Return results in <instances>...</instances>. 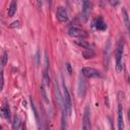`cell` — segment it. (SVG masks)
Returning a JSON list of instances; mask_svg holds the SVG:
<instances>
[{
  "label": "cell",
  "mask_w": 130,
  "mask_h": 130,
  "mask_svg": "<svg viewBox=\"0 0 130 130\" xmlns=\"http://www.w3.org/2000/svg\"><path fill=\"white\" fill-rule=\"evenodd\" d=\"M123 52H124V43L123 40H120L116 47V69L118 72H121L123 69Z\"/></svg>",
  "instance_id": "obj_1"
},
{
  "label": "cell",
  "mask_w": 130,
  "mask_h": 130,
  "mask_svg": "<svg viewBox=\"0 0 130 130\" xmlns=\"http://www.w3.org/2000/svg\"><path fill=\"white\" fill-rule=\"evenodd\" d=\"M63 101H64V106L66 108V112L68 116H71L72 113V102H71V98L69 94V91L66 87L65 84H63Z\"/></svg>",
  "instance_id": "obj_2"
},
{
  "label": "cell",
  "mask_w": 130,
  "mask_h": 130,
  "mask_svg": "<svg viewBox=\"0 0 130 130\" xmlns=\"http://www.w3.org/2000/svg\"><path fill=\"white\" fill-rule=\"evenodd\" d=\"M123 93L120 91L118 93V111H117V121H118V129L123 130L124 129V121H123V108L121 103V95Z\"/></svg>",
  "instance_id": "obj_3"
},
{
  "label": "cell",
  "mask_w": 130,
  "mask_h": 130,
  "mask_svg": "<svg viewBox=\"0 0 130 130\" xmlns=\"http://www.w3.org/2000/svg\"><path fill=\"white\" fill-rule=\"evenodd\" d=\"M81 73L83 76L88 77V78H98L102 77V74L99 70L92 68V67H83L81 69Z\"/></svg>",
  "instance_id": "obj_4"
},
{
  "label": "cell",
  "mask_w": 130,
  "mask_h": 130,
  "mask_svg": "<svg viewBox=\"0 0 130 130\" xmlns=\"http://www.w3.org/2000/svg\"><path fill=\"white\" fill-rule=\"evenodd\" d=\"M68 35L70 37H73V38H78V39H85L87 38V32L79 27H76V26H72L69 28L68 30Z\"/></svg>",
  "instance_id": "obj_5"
},
{
  "label": "cell",
  "mask_w": 130,
  "mask_h": 130,
  "mask_svg": "<svg viewBox=\"0 0 130 130\" xmlns=\"http://www.w3.org/2000/svg\"><path fill=\"white\" fill-rule=\"evenodd\" d=\"M80 3H81V14H82V17L84 20H86L89 16V13H90V9H91V4L89 2V0H80Z\"/></svg>",
  "instance_id": "obj_6"
},
{
  "label": "cell",
  "mask_w": 130,
  "mask_h": 130,
  "mask_svg": "<svg viewBox=\"0 0 130 130\" xmlns=\"http://www.w3.org/2000/svg\"><path fill=\"white\" fill-rule=\"evenodd\" d=\"M89 107L86 106L84 108L83 112V118H82V129L83 130H88L90 128V121H89Z\"/></svg>",
  "instance_id": "obj_7"
},
{
  "label": "cell",
  "mask_w": 130,
  "mask_h": 130,
  "mask_svg": "<svg viewBox=\"0 0 130 130\" xmlns=\"http://www.w3.org/2000/svg\"><path fill=\"white\" fill-rule=\"evenodd\" d=\"M92 26L98 30H105L107 28V24L102 16H98L92 20Z\"/></svg>",
  "instance_id": "obj_8"
},
{
  "label": "cell",
  "mask_w": 130,
  "mask_h": 130,
  "mask_svg": "<svg viewBox=\"0 0 130 130\" xmlns=\"http://www.w3.org/2000/svg\"><path fill=\"white\" fill-rule=\"evenodd\" d=\"M56 14H57V18L60 22H66L68 20V13L64 7H62V6L58 7Z\"/></svg>",
  "instance_id": "obj_9"
},
{
  "label": "cell",
  "mask_w": 130,
  "mask_h": 130,
  "mask_svg": "<svg viewBox=\"0 0 130 130\" xmlns=\"http://www.w3.org/2000/svg\"><path fill=\"white\" fill-rule=\"evenodd\" d=\"M1 115L3 118H5L8 122L11 121V112H10V108H9V105L4 102L2 107H1Z\"/></svg>",
  "instance_id": "obj_10"
},
{
  "label": "cell",
  "mask_w": 130,
  "mask_h": 130,
  "mask_svg": "<svg viewBox=\"0 0 130 130\" xmlns=\"http://www.w3.org/2000/svg\"><path fill=\"white\" fill-rule=\"evenodd\" d=\"M122 17H123V21H124V24H125V27L127 29V32L130 37V19H129V16H128V12L125 8H122Z\"/></svg>",
  "instance_id": "obj_11"
},
{
  "label": "cell",
  "mask_w": 130,
  "mask_h": 130,
  "mask_svg": "<svg viewBox=\"0 0 130 130\" xmlns=\"http://www.w3.org/2000/svg\"><path fill=\"white\" fill-rule=\"evenodd\" d=\"M16 9H17V1L16 0H11V3H10L9 8H8V16L12 17L15 14Z\"/></svg>",
  "instance_id": "obj_12"
},
{
  "label": "cell",
  "mask_w": 130,
  "mask_h": 130,
  "mask_svg": "<svg viewBox=\"0 0 130 130\" xmlns=\"http://www.w3.org/2000/svg\"><path fill=\"white\" fill-rule=\"evenodd\" d=\"M85 94V82L83 79H79L78 82V95L80 98H83Z\"/></svg>",
  "instance_id": "obj_13"
},
{
  "label": "cell",
  "mask_w": 130,
  "mask_h": 130,
  "mask_svg": "<svg viewBox=\"0 0 130 130\" xmlns=\"http://www.w3.org/2000/svg\"><path fill=\"white\" fill-rule=\"evenodd\" d=\"M21 120L19 118V116H15L12 122V127L13 129H21Z\"/></svg>",
  "instance_id": "obj_14"
},
{
  "label": "cell",
  "mask_w": 130,
  "mask_h": 130,
  "mask_svg": "<svg viewBox=\"0 0 130 130\" xmlns=\"http://www.w3.org/2000/svg\"><path fill=\"white\" fill-rule=\"evenodd\" d=\"M93 56H94V53H93L91 48L90 49H84V51H83V57L84 58L88 59V58H92Z\"/></svg>",
  "instance_id": "obj_15"
},
{
  "label": "cell",
  "mask_w": 130,
  "mask_h": 130,
  "mask_svg": "<svg viewBox=\"0 0 130 130\" xmlns=\"http://www.w3.org/2000/svg\"><path fill=\"white\" fill-rule=\"evenodd\" d=\"M105 65L108 67V64H109V52H110V42H108V45L107 47L105 48Z\"/></svg>",
  "instance_id": "obj_16"
},
{
  "label": "cell",
  "mask_w": 130,
  "mask_h": 130,
  "mask_svg": "<svg viewBox=\"0 0 130 130\" xmlns=\"http://www.w3.org/2000/svg\"><path fill=\"white\" fill-rule=\"evenodd\" d=\"M75 43L78 45V46H80V47H82L83 49H90V46L88 45V43H86L85 41H83L82 39H80V40H77V41H75Z\"/></svg>",
  "instance_id": "obj_17"
},
{
  "label": "cell",
  "mask_w": 130,
  "mask_h": 130,
  "mask_svg": "<svg viewBox=\"0 0 130 130\" xmlns=\"http://www.w3.org/2000/svg\"><path fill=\"white\" fill-rule=\"evenodd\" d=\"M40 91H41V94H42V98H43L44 102H45L46 104H49V100H48V96H47L46 90H45V88H44V85H42V86H41V88H40Z\"/></svg>",
  "instance_id": "obj_18"
},
{
  "label": "cell",
  "mask_w": 130,
  "mask_h": 130,
  "mask_svg": "<svg viewBox=\"0 0 130 130\" xmlns=\"http://www.w3.org/2000/svg\"><path fill=\"white\" fill-rule=\"evenodd\" d=\"M30 106H31V110L34 111V115H35V117H36V120H37V122L39 123V114H38V111H37V109H36V107H35V104H34V102H32L31 99H30Z\"/></svg>",
  "instance_id": "obj_19"
},
{
  "label": "cell",
  "mask_w": 130,
  "mask_h": 130,
  "mask_svg": "<svg viewBox=\"0 0 130 130\" xmlns=\"http://www.w3.org/2000/svg\"><path fill=\"white\" fill-rule=\"evenodd\" d=\"M7 59H8L7 53L4 51V52H3V54H2V58H1V64H2V66H4V65L7 63Z\"/></svg>",
  "instance_id": "obj_20"
},
{
  "label": "cell",
  "mask_w": 130,
  "mask_h": 130,
  "mask_svg": "<svg viewBox=\"0 0 130 130\" xmlns=\"http://www.w3.org/2000/svg\"><path fill=\"white\" fill-rule=\"evenodd\" d=\"M109 1V3H110V5L111 6H117L118 4H119V2H120V0H108Z\"/></svg>",
  "instance_id": "obj_21"
},
{
  "label": "cell",
  "mask_w": 130,
  "mask_h": 130,
  "mask_svg": "<svg viewBox=\"0 0 130 130\" xmlns=\"http://www.w3.org/2000/svg\"><path fill=\"white\" fill-rule=\"evenodd\" d=\"M3 86H4V74H3V71H1V89H3Z\"/></svg>",
  "instance_id": "obj_22"
},
{
  "label": "cell",
  "mask_w": 130,
  "mask_h": 130,
  "mask_svg": "<svg viewBox=\"0 0 130 130\" xmlns=\"http://www.w3.org/2000/svg\"><path fill=\"white\" fill-rule=\"evenodd\" d=\"M19 27L20 25H19V21H14V22H12L11 23V27Z\"/></svg>",
  "instance_id": "obj_23"
},
{
  "label": "cell",
  "mask_w": 130,
  "mask_h": 130,
  "mask_svg": "<svg viewBox=\"0 0 130 130\" xmlns=\"http://www.w3.org/2000/svg\"><path fill=\"white\" fill-rule=\"evenodd\" d=\"M37 3H38V7L41 9L43 6V0H37Z\"/></svg>",
  "instance_id": "obj_24"
},
{
  "label": "cell",
  "mask_w": 130,
  "mask_h": 130,
  "mask_svg": "<svg viewBox=\"0 0 130 130\" xmlns=\"http://www.w3.org/2000/svg\"><path fill=\"white\" fill-rule=\"evenodd\" d=\"M36 60H37V65H39V52H37L36 54Z\"/></svg>",
  "instance_id": "obj_25"
},
{
  "label": "cell",
  "mask_w": 130,
  "mask_h": 130,
  "mask_svg": "<svg viewBox=\"0 0 130 130\" xmlns=\"http://www.w3.org/2000/svg\"><path fill=\"white\" fill-rule=\"evenodd\" d=\"M67 68H68L69 72H71V67H70V64H67Z\"/></svg>",
  "instance_id": "obj_26"
},
{
  "label": "cell",
  "mask_w": 130,
  "mask_h": 130,
  "mask_svg": "<svg viewBox=\"0 0 130 130\" xmlns=\"http://www.w3.org/2000/svg\"><path fill=\"white\" fill-rule=\"evenodd\" d=\"M128 120L130 121V109L128 110Z\"/></svg>",
  "instance_id": "obj_27"
},
{
  "label": "cell",
  "mask_w": 130,
  "mask_h": 130,
  "mask_svg": "<svg viewBox=\"0 0 130 130\" xmlns=\"http://www.w3.org/2000/svg\"><path fill=\"white\" fill-rule=\"evenodd\" d=\"M49 2H50V4H51V3H52V0H49Z\"/></svg>",
  "instance_id": "obj_28"
}]
</instances>
